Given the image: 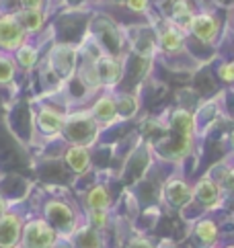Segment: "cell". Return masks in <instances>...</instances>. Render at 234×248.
Returning <instances> with one entry per match:
<instances>
[{
  "label": "cell",
  "mask_w": 234,
  "mask_h": 248,
  "mask_svg": "<svg viewBox=\"0 0 234 248\" xmlns=\"http://www.w3.org/2000/svg\"><path fill=\"white\" fill-rule=\"evenodd\" d=\"M25 39V29L15 15L0 16V47L19 49Z\"/></svg>",
  "instance_id": "6da1fadb"
},
{
  "label": "cell",
  "mask_w": 234,
  "mask_h": 248,
  "mask_svg": "<svg viewBox=\"0 0 234 248\" xmlns=\"http://www.w3.org/2000/svg\"><path fill=\"white\" fill-rule=\"evenodd\" d=\"M56 240V232L46 221H33L25 230V246L27 248H50Z\"/></svg>",
  "instance_id": "7a4b0ae2"
},
{
  "label": "cell",
  "mask_w": 234,
  "mask_h": 248,
  "mask_svg": "<svg viewBox=\"0 0 234 248\" xmlns=\"http://www.w3.org/2000/svg\"><path fill=\"white\" fill-rule=\"evenodd\" d=\"M48 217L51 221V226L62 230V232H70L72 226H74V216H72L70 207L64 205V203H50Z\"/></svg>",
  "instance_id": "3957f363"
},
{
  "label": "cell",
  "mask_w": 234,
  "mask_h": 248,
  "mask_svg": "<svg viewBox=\"0 0 234 248\" xmlns=\"http://www.w3.org/2000/svg\"><path fill=\"white\" fill-rule=\"evenodd\" d=\"M21 234V221L15 216H4L0 217V246L11 248L17 244Z\"/></svg>",
  "instance_id": "277c9868"
},
{
  "label": "cell",
  "mask_w": 234,
  "mask_h": 248,
  "mask_svg": "<svg viewBox=\"0 0 234 248\" xmlns=\"http://www.w3.org/2000/svg\"><path fill=\"white\" fill-rule=\"evenodd\" d=\"M189 27H191L193 33L200 39H203V41H212L216 37V33H218V23H216V19H214V16H210V15H197V16H193Z\"/></svg>",
  "instance_id": "5b68a950"
},
{
  "label": "cell",
  "mask_w": 234,
  "mask_h": 248,
  "mask_svg": "<svg viewBox=\"0 0 234 248\" xmlns=\"http://www.w3.org/2000/svg\"><path fill=\"white\" fill-rule=\"evenodd\" d=\"M95 72L99 82H115L117 76H119V68H117V62L111 58H97L93 62Z\"/></svg>",
  "instance_id": "8992f818"
},
{
  "label": "cell",
  "mask_w": 234,
  "mask_h": 248,
  "mask_svg": "<svg viewBox=\"0 0 234 248\" xmlns=\"http://www.w3.org/2000/svg\"><path fill=\"white\" fill-rule=\"evenodd\" d=\"M66 162L70 164L72 170H76V172H83L88 168V162H91V156H88V150L84 146H72L68 152H66Z\"/></svg>",
  "instance_id": "52a82bcc"
},
{
  "label": "cell",
  "mask_w": 234,
  "mask_h": 248,
  "mask_svg": "<svg viewBox=\"0 0 234 248\" xmlns=\"http://www.w3.org/2000/svg\"><path fill=\"white\" fill-rule=\"evenodd\" d=\"M19 19V23L23 25L25 31H39L43 27V13L41 8H37V11H27V8H23V13L17 16Z\"/></svg>",
  "instance_id": "ba28073f"
},
{
  "label": "cell",
  "mask_w": 234,
  "mask_h": 248,
  "mask_svg": "<svg viewBox=\"0 0 234 248\" xmlns=\"http://www.w3.org/2000/svg\"><path fill=\"white\" fill-rule=\"evenodd\" d=\"M195 195H197V199H200L201 203H214L216 199H218V195H220V189H218V185H216L214 181L210 179H201L200 185H197V189H195Z\"/></svg>",
  "instance_id": "9c48e42d"
},
{
  "label": "cell",
  "mask_w": 234,
  "mask_h": 248,
  "mask_svg": "<svg viewBox=\"0 0 234 248\" xmlns=\"http://www.w3.org/2000/svg\"><path fill=\"white\" fill-rule=\"evenodd\" d=\"M167 197L168 201L173 203V205H185V203L191 199V191H189L187 185L183 183H170L168 185V189H167Z\"/></svg>",
  "instance_id": "30bf717a"
},
{
  "label": "cell",
  "mask_w": 234,
  "mask_h": 248,
  "mask_svg": "<svg viewBox=\"0 0 234 248\" xmlns=\"http://www.w3.org/2000/svg\"><path fill=\"white\" fill-rule=\"evenodd\" d=\"M183 43V35L177 27H167L163 33H160V46H163L167 51H177Z\"/></svg>",
  "instance_id": "8fae6325"
},
{
  "label": "cell",
  "mask_w": 234,
  "mask_h": 248,
  "mask_svg": "<svg viewBox=\"0 0 234 248\" xmlns=\"http://www.w3.org/2000/svg\"><path fill=\"white\" fill-rule=\"evenodd\" d=\"M39 123L41 127L46 131H51V134H56V131L62 129V123H64V117L58 115L56 111H50V109H43L41 115H39Z\"/></svg>",
  "instance_id": "7c38bea8"
},
{
  "label": "cell",
  "mask_w": 234,
  "mask_h": 248,
  "mask_svg": "<svg viewBox=\"0 0 234 248\" xmlns=\"http://www.w3.org/2000/svg\"><path fill=\"white\" fill-rule=\"evenodd\" d=\"M95 115L101 121H111L115 117V113H117V105L111 101V99H107V96H103V99H99L97 105H95Z\"/></svg>",
  "instance_id": "4fadbf2b"
},
{
  "label": "cell",
  "mask_w": 234,
  "mask_h": 248,
  "mask_svg": "<svg viewBox=\"0 0 234 248\" xmlns=\"http://www.w3.org/2000/svg\"><path fill=\"white\" fill-rule=\"evenodd\" d=\"M109 193H107L105 187H95L91 193H88V205L93 209H107L109 207Z\"/></svg>",
  "instance_id": "5bb4252c"
},
{
  "label": "cell",
  "mask_w": 234,
  "mask_h": 248,
  "mask_svg": "<svg viewBox=\"0 0 234 248\" xmlns=\"http://www.w3.org/2000/svg\"><path fill=\"white\" fill-rule=\"evenodd\" d=\"M173 123H175V127L179 131H183V134H189L191 127H193V119H191V115H189L187 111H177L175 117H173Z\"/></svg>",
  "instance_id": "9a60e30c"
},
{
  "label": "cell",
  "mask_w": 234,
  "mask_h": 248,
  "mask_svg": "<svg viewBox=\"0 0 234 248\" xmlns=\"http://www.w3.org/2000/svg\"><path fill=\"white\" fill-rule=\"evenodd\" d=\"M195 234L200 236L203 242H212V240H216V234H218V230H216V226L212 224V221H201V224H197Z\"/></svg>",
  "instance_id": "2e32d148"
},
{
  "label": "cell",
  "mask_w": 234,
  "mask_h": 248,
  "mask_svg": "<svg viewBox=\"0 0 234 248\" xmlns=\"http://www.w3.org/2000/svg\"><path fill=\"white\" fill-rule=\"evenodd\" d=\"M35 58H37V54H35V49L29 46H21L19 51H17V60H19V64L23 68H31L35 64Z\"/></svg>",
  "instance_id": "e0dca14e"
},
{
  "label": "cell",
  "mask_w": 234,
  "mask_h": 248,
  "mask_svg": "<svg viewBox=\"0 0 234 248\" xmlns=\"http://www.w3.org/2000/svg\"><path fill=\"white\" fill-rule=\"evenodd\" d=\"M117 111H121L123 115H132L136 113V103H134L132 96H123V99L117 101Z\"/></svg>",
  "instance_id": "ac0fdd59"
},
{
  "label": "cell",
  "mask_w": 234,
  "mask_h": 248,
  "mask_svg": "<svg viewBox=\"0 0 234 248\" xmlns=\"http://www.w3.org/2000/svg\"><path fill=\"white\" fill-rule=\"evenodd\" d=\"M13 78V64L11 60L6 58H0V82H6Z\"/></svg>",
  "instance_id": "d6986e66"
},
{
  "label": "cell",
  "mask_w": 234,
  "mask_h": 248,
  "mask_svg": "<svg viewBox=\"0 0 234 248\" xmlns=\"http://www.w3.org/2000/svg\"><path fill=\"white\" fill-rule=\"evenodd\" d=\"M93 224L99 226V228L107 226V214H105V209H93Z\"/></svg>",
  "instance_id": "ffe728a7"
},
{
  "label": "cell",
  "mask_w": 234,
  "mask_h": 248,
  "mask_svg": "<svg viewBox=\"0 0 234 248\" xmlns=\"http://www.w3.org/2000/svg\"><path fill=\"white\" fill-rule=\"evenodd\" d=\"M220 76L224 78V80H234V62H230V64H224L220 68Z\"/></svg>",
  "instance_id": "44dd1931"
},
{
  "label": "cell",
  "mask_w": 234,
  "mask_h": 248,
  "mask_svg": "<svg viewBox=\"0 0 234 248\" xmlns=\"http://www.w3.org/2000/svg\"><path fill=\"white\" fill-rule=\"evenodd\" d=\"M41 2L43 0H21L23 8H27V11H37V8H41Z\"/></svg>",
  "instance_id": "7402d4cb"
},
{
  "label": "cell",
  "mask_w": 234,
  "mask_h": 248,
  "mask_svg": "<svg viewBox=\"0 0 234 248\" xmlns=\"http://www.w3.org/2000/svg\"><path fill=\"white\" fill-rule=\"evenodd\" d=\"M130 8H134V11H146L148 6V0H128Z\"/></svg>",
  "instance_id": "603a6c76"
},
{
  "label": "cell",
  "mask_w": 234,
  "mask_h": 248,
  "mask_svg": "<svg viewBox=\"0 0 234 248\" xmlns=\"http://www.w3.org/2000/svg\"><path fill=\"white\" fill-rule=\"evenodd\" d=\"M230 189H234V170H232V174H230Z\"/></svg>",
  "instance_id": "cb8c5ba5"
},
{
  "label": "cell",
  "mask_w": 234,
  "mask_h": 248,
  "mask_svg": "<svg viewBox=\"0 0 234 248\" xmlns=\"http://www.w3.org/2000/svg\"><path fill=\"white\" fill-rule=\"evenodd\" d=\"M230 138H232V140H234V131H232V136H230Z\"/></svg>",
  "instance_id": "d4e9b609"
}]
</instances>
